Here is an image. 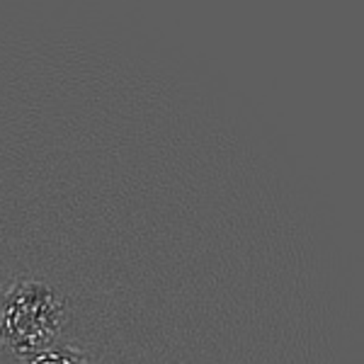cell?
<instances>
[{
	"instance_id": "3",
	"label": "cell",
	"mask_w": 364,
	"mask_h": 364,
	"mask_svg": "<svg viewBox=\"0 0 364 364\" xmlns=\"http://www.w3.org/2000/svg\"><path fill=\"white\" fill-rule=\"evenodd\" d=\"M0 348H3V328H0Z\"/></svg>"
},
{
	"instance_id": "1",
	"label": "cell",
	"mask_w": 364,
	"mask_h": 364,
	"mask_svg": "<svg viewBox=\"0 0 364 364\" xmlns=\"http://www.w3.org/2000/svg\"><path fill=\"white\" fill-rule=\"evenodd\" d=\"M66 299L39 277H17L0 296L3 345L20 360L56 345L66 323Z\"/></svg>"
},
{
	"instance_id": "2",
	"label": "cell",
	"mask_w": 364,
	"mask_h": 364,
	"mask_svg": "<svg viewBox=\"0 0 364 364\" xmlns=\"http://www.w3.org/2000/svg\"><path fill=\"white\" fill-rule=\"evenodd\" d=\"M22 364H92L85 350L75 348V345H51L37 355L22 360Z\"/></svg>"
}]
</instances>
